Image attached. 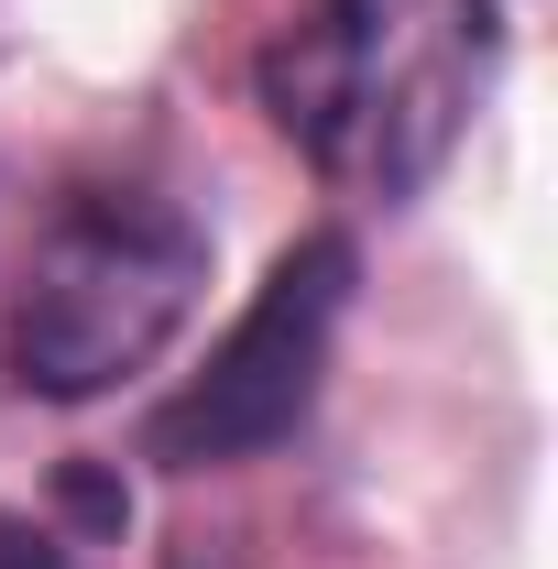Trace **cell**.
Returning <instances> with one entry per match:
<instances>
[{"label":"cell","mask_w":558,"mask_h":569,"mask_svg":"<svg viewBox=\"0 0 558 569\" xmlns=\"http://www.w3.org/2000/svg\"><path fill=\"white\" fill-rule=\"evenodd\" d=\"M504 77V11L492 0H307L252 56L263 121H275L329 187L406 209L460 153L471 110Z\"/></svg>","instance_id":"cell-1"},{"label":"cell","mask_w":558,"mask_h":569,"mask_svg":"<svg viewBox=\"0 0 558 569\" xmlns=\"http://www.w3.org/2000/svg\"><path fill=\"white\" fill-rule=\"evenodd\" d=\"M209 296V230L153 187H77L56 198L33 263L0 307V361L33 406H99L176 351Z\"/></svg>","instance_id":"cell-2"},{"label":"cell","mask_w":558,"mask_h":569,"mask_svg":"<svg viewBox=\"0 0 558 569\" xmlns=\"http://www.w3.org/2000/svg\"><path fill=\"white\" fill-rule=\"evenodd\" d=\"M350 284H361V241L350 230H296L275 263H263L252 307L230 318V340L142 417V460L153 471H230V460L285 449L296 427L318 417Z\"/></svg>","instance_id":"cell-3"},{"label":"cell","mask_w":558,"mask_h":569,"mask_svg":"<svg viewBox=\"0 0 558 569\" xmlns=\"http://www.w3.org/2000/svg\"><path fill=\"white\" fill-rule=\"evenodd\" d=\"M56 503H67L88 537H121V526H132V493H121L99 460H67V471H56Z\"/></svg>","instance_id":"cell-4"},{"label":"cell","mask_w":558,"mask_h":569,"mask_svg":"<svg viewBox=\"0 0 558 569\" xmlns=\"http://www.w3.org/2000/svg\"><path fill=\"white\" fill-rule=\"evenodd\" d=\"M0 569H77V548L44 526V515H22V503H0Z\"/></svg>","instance_id":"cell-5"}]
</instances>
